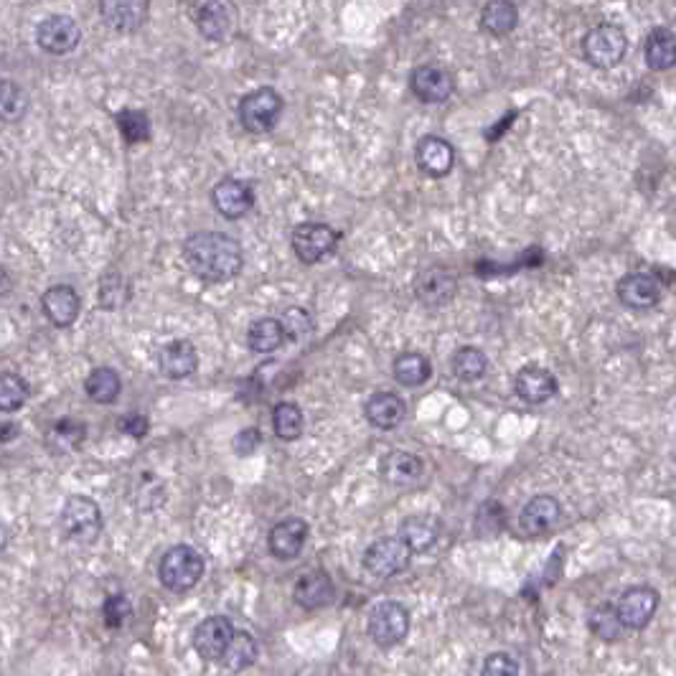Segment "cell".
Masks as SVG:
<instances>
[{
	"label": "cell",
	"mask_w": 676,
	"mask_h": 676,
	"mask_svg": "<svg viewBox=\"0 0 676 676\" xmlns=\"http://www.w3.org/2000/svg\"><path fill=\"white\" fill-rule=\"evenodd\" d=\"M613 608H616V616L623 628L643 631L654 621L656 608H659V593L651 585H636V588H628L618 598V603H613Z\"/></svg>",
	"instance_id": "9c48e42d"
},
{
	"label": "cell",
	"mask_w": 676,
	"mask_h": 676,
	"mask_svg": "<svg viewBox=\"0 0 676 676\" xmlns=\"http://www.w3.org/2000/svg\"><path fill=\"white\" fill-rule=\"evenodd\" d=\"M31 397L26 379L13 372L0 374V412H18Z\"/></svg>",
	"instance_id": "8d00e7d4"
},
{
	"label": "cell",
	"mask_w": 676,
	"mask_h": 676,
	"mask_svg": "<svg viewBox=\"0 0 676 676\" xmlns=\"http://www.w3.org/2000/svg\"><path fill=\"white\" fill-rule=\"evenodd\" d=\"M148 11L150 6L145 0H105L100 3L102 21L117 34H135L138 28H143Z\"/></svg>",
	"instance_id": "d4e9b609"
},
{
	"label": "cell",
	"mask_w": 676,
	"mask_h": 676,
	"mask_svg": "<svg viewBox=\"0 0 676 676\" xmlns=\"http://www.w3.org/2000/svg\"><path fill=\"white\" fill-rule=\"evenodd\" d=\"M130 616H133V605H130V600L120 593L110 595V598L105 600V605H102V618H105V626L112 628V631L125 626V623L130 621Z\"/></svg>",
	"instance_id": "b9f144b4"
},
{
	"label": "cell",
	"mask_w": 676,
	"mask_h": 676,
	"mask_svg": "<svg viewBox=\"0 0 676 676\" xmlns=\"http://www.w3.org/2000/svg\"><path fill=\"white\" fill-rule=\"evenodd\" d=\"M11 288V275L6 272V267H0V295H6Z\"/></svg>",
	"instance_id": "7dc6e473"
},
{
	"label": "cell",
	"mask_w": 676,
	"mask_h": 676,
	"mask_svg": "<svg viewBox=\"0 0 676 676\" xmlns=\"http://www.w3.org/2000/svg\"><path fill=\"white\" fill-rule=\"evenodd\" d=\"M285 110V100L278 89L272 87H257L239 100L237 117L242 122V128L252 135L270 133L280 122Z\"/></svg>",
	"instance_id": "277c9868"
},
{
	"label": "cell",
	"mask_w": 676,
	"mask_h": 676,
	"mask_svg": "<svg viewBox=\"0 0 676 676\" xmlns=\"http://www.w3.org/2000/svg\"><path fill=\"white\" fill-rule=\"evenodd\" d=\"M211 204L224 219H242L247 217L255 206V191L242 178H222L211 189Z\"/></svg>",
	"instance_id": "9a60e30c"
},
{
	"label": "cell",
	"mask_w": 676,
	"mask_h": 676,
	"mask_svg": "<svg viewBox=\"0 0 676 676\" xmlns=\"http://www.w3.org/2000/svg\"><path fill=\"white\" fill-rule=\"evenodd\" d=\"M183 262L201 283L222 285L242 272L244 255L237 239L229 234L196 232L183 242Z\"/></svg>",
	"instance_id": "6da1fadb"
},
{
	"label": "cell",
	"mask_w": 676,
	"mask_h": 676,
	"mask_svg": "<svg viewBox=\"0 0 676 676\" xmlns=\"http://www.w3.org/2000/svg\"><path fill=\"white\" fill-rule=\"evenodd\" d=\"M455 293H458V275L450 267L430 265L415 280V295L427 308H445Z\"/></svg>",
	"instance_id": "8fae6325"
},
{
	"label": "cell",
	"mask_w": 676,
	"mask_h": 676,
	"mask_svg": "<svg viewBox=\"0 0 676 676\" xmlns=\"http://www.w3.org/2000/svg\"><path fill=\"white\" fill-rule=\"evenodd\" d=\"M336 598V585L328 577V572L323 570H308L295 580L293 588V600L305 610H318L326 608Z\"/></svg>",
	"instance_id": "7402d4cb"
},
{
	"label": "cell",
	"mask_w": 676,
	"mask_h": 676,
	"mask_svg": "<svg viewBox=\"0 0 676 676\" xmlns=\"http://www.w3.org/2000/svg\"><path fill=\"white\" fill-rule=\"evenodd\" d=\"M257 656H260V646H257L255 636L247 631H234L232 641H229V646L224 649L222 659L219 661H222V666L227 671L239 674V671L250 669L257 661Z\"/></svg>",
	"instance_id": "1f68e13d"
},
{
	"label": "cell",
	"mask_w": 676,
	"mask_h": 676,
	"mask_svg": "<svg viewBox=\"0 0 676 676\" xmlns=\"http://www.w3.org/2000/svg\"><path fill=\"white\" fill-rule=\"evenodd\" d=\"M582 59L595 69H613L623 61L628 51L626 31L616 23H600L590 28L580 41Z\"/></svg>",
	"instance_id": "5b68a950"
},
{
	"label": "cell",
	"mask_w": 676,
	"mask_h": 676,
	"mask_svg": "<svg viewBox=\"0 0 676 676\" xmlns=\"http://www.w3.org/2000/svg\"><path fill=\"white\" fill-rule=\"evenodd\" d=\"M41 308L56 328H69L79 318L82 300H79L77 290L69 285H54L41 295Z\"/></svg>",
	"instance_id": "484cf974"
},
{
	"label": "cell",
	"mask_w": 676,
	"mask_h": 676,
	"mask_svg": "<svg viewBox=\"0 0 676 676\" xmlns=\"http://www.w3.org/2000/svg\"><path fill=\"white\" fill-rule=\"evenodd\" d=\"M285 344V331L280 318L262 316L257 321H252V326L247 328V346L255 354H272Z\"/></svg>",
	"instance_id": "4dcf8cb0"
},
{
	"label": "cell",
	"mask_w": 676,
	"mask_h": 676,
	"mask_svg": "<svg viewBox=\"0 0 676 676\" xmlns=\"http://www.w3.org/2000/svg\"><path fill=\"white\" fill-rule=\"evenodd\" d=\"M562 504L549 494L532 496L519 514V529L527 537H542L560 524Z\"/></svg>",
	"instance_id": "ac0fdd59"
},
{
	"label": "cell",
	"mask_w": 676,
	"mask_h": 676,
	"mask_svg": "<svg viewBox=\"0 0 676 676\" xmlns=\"http://www.w3.org/2000/svg\"><path fill=\"white\" fill-rule=\"evenodd\" d=\"M488 369V356L476 346H460L453 356H450V372L460 379V382H478Z\"/></svg>",
	"instance_id": "836d02e7"
},
{
	"label": "cell",
	"mask_w": 676,
	"mask_h": 676,
	"mask_svg": "<svg viewBox=\"0 0 676 676\" xmlns=\"http://www.w3.org/2000/svg\"><path fill=\"white\" fill-rule=\"evenodd\" d=\"M117 128L122 138L130 145L148 143L150 140V120L143 110H122L117 112Z\"/></svg>",
	"instance_id": "ab89813d"
},
{
	"label": "cell",
	"mask_w": 676,
	"mask_h": 676,
	"mask_svg": "<svg viewBox=\"0 0 676 676\" xmlns=\"http://www.w3.org/2000/svg\"><path fill=\"white\" fill-rule=\"evenodd\" d=\"M410 92L425 105H445L455 92V79L448 69L438 64H422L412 69Z\"/></svg>",
	"instance_id": "30bf717a"
},
{
	"label": "cell",
	"mask_w": 676,
	"mask_h": 676,
	"mask_svg": "<svg viewBox=\"0 0 676 676\" xmlns=\"http://www.w3.org/2000/svg\"><path fill=\"white\" fill-rule=\"evenodd\" d=\"M308 534H311L308 521L300 519V516H288V519H280L270 529V534H267V549H270L272 557H278L283 562L295 560L303 552Z\"/></svg>",
	"instance_id": "e0dca14e"
},
{
	"label": "cell",
	"mask_w": 676,
	"mask_h": 676,
	"mask_svg": "<svg viewBox=\"0 0 676 676\" xmlns=\"http://www.w3.org/2000/svg\"><path fill=\"white\" fill-rule=\"evenodd\" d=\"M102 511L95 499L89 496H69L61 506L59 514V532L67 542L77 547H89L95 544L102 534Z\"/></svg>",
	"instance_id": "7a4b0ae2"
},
{
	"label": "cell",
	"mask_w": 676,
	"mask_h": 676,
	"mask_svg": "<svg viewBox=\"0 0 676 676\" xmlns=\"http://www.w3.org/2000/svg\"><path fill=\"white\" fill-rule=\"evenodd\" d=\"M415 163L425 176L445 178L455 166V150L440 135H422L415 145Z\"/></svg>",
	"instance_id": "d6986e66"
},
{
	"label": "cell",
	"mask_w": 676,
	"mask_h": 676,
	"mask_svg": "<svg viewBox=\"0 0 676 676\" xmlns=\"http://www.w3.org/2000/svg\"><path fill=\"white\" fill-rule=\"evenodd\" d=\"M394 382L407 389H420L433 377V364L420 351H405L399 354L392 364Z\"/></svg>",
	"instance_id": "83f0119b"
},
{
	"label": "cell",
	"mask_w": 676,
	"mask_h": 676,
	"mask_svg": "<svg viewBox=\"0 0 676 676\" xmlns=\"http://www.w3.org/2000/svg\"><path fill=\"white\" fill-rule=\"evenodd\" d=\"M643 59L654 72H669L676 64V39L671 28H654L643 44Z\"/></svg>",
	"instance_id": "f1b7e54d"
},
{
	"label": "cell",
	"mask_w": 676,
	"mask_h": 676,
	"mask_svg": "<svg viewBox=\"0 0 676 676\" xmlns=\"http://www.w3.org/2000/svg\"><path fill=\"white\" fill-rule=\"evenodd\" d=\"M305 417L295 402H278L272 407V430L280 440H298L303 435Z\"/></svg>",
	"instance_id": "e575fe53"
},
{
	"label": "cell",
	"mask_w": 676,
	"mask_h": 676,
	"mask_svg": "<svg viewBox=\"0 0 676 676\" xmlns=\"http://www.w3.org/2000/svg\"><path fill=\"white\" fill-rule=\"evenodd\" d=\"M28 95L21 84L11 79H0V120L3 122H21L28 112Z\"/></svg>",
	"instance_id": "d590c367"
},
{
	"label": "cell",
	"mask_w": 676,
	"mask_h": 676,
	"mask_svg": "<svg viewBox=\"0 0 676 676\" xmlns=\"http://www.w3.org/2000/svg\"><path fill=\"white\" fill-rule=\"evenodd\" d=\"M366 631L379 649H394L410 633V610L399 600H382L369 613Z\"/></svg>",
	"instance_id": "8992f818"
},
{
	"label": "cell",
	"mask_w": 676,
	"mask_h": 676,
	"mask_svg": "<svg viewBox=\"0 0 676 676\" xmlns=\"http://www.w3.org/2000/svg\"><path fill=\"white\" fill-rule=\"evenodd\" d=\"M120 430L125 435H133V438H143V435H148L150 430V422L145 415H128V417H120Z\"/></svg>",
	"instance_id": "bcb514c9"
},
{
	"label": "cell",
	"mask_w": 676,
	"mask_h": 676,
	"mask_svg": "<svg viewBox=\"0 0 676 676\" xmlns=\"http://www.w3.org/2000/svg\"><path fill=\"white\" fill-rule=\"evenodd\" d=\"M84 389H87L89 399L97 402V405H112L122 392V379L110 366H100V369L89 374Z\"/></svg>",
	"instance_id": "d6a6232c"
},
{
	"label": "cell",
	"mask_w": 676,
	"mask_h": 676,
	"mask_svg": "<svg viewBox=\"0 0 676 676\" xmlns=\"http://www.w3.org/2000/svg\"><path fill=\"white\" fill-rule=\"evenodd\" d=\"M84 438H87V427H84V422L69 420V417L56 420L49 433V443L59 450H79L82 448Z\"/></svg>",
	"instance_id": "f35d334b"
},
{
	"label": "cell",
	"mask_w": 676,
	"mask_h": 676,
	"mask_svg": "<svg viewBox=\"0 0 676 676\" xmlns=\"http://www.w3.org/2000/svg\"><path fill=\"white\" fill-rule=\"evenodd\" d=\"M280 323H283L285 338H293V341H300V338H305L313 331L311 316L303 308H288L283 318H280Z\"/></svg>",
	"instance_id": "ee69618b"
},
{
	"label": "cell",
	"mask_w": 676,
	"mask_h": 676,
	"mask_svg": "<svg viewBox=\"0 0 676 676\" xmlns=\"http://www.w3.org/2000/svg\"><path fill=\"white\" fill-rule=\"evenodd\" d=\"M199 366V351L189 338H173L158 351V369L168 379H186Z\"/></svg>",
	"instance_id": "cb8c5ba5"
},
{
	"label": "cell",
	"mask_w": 676,
	"mask_h": 676,
	"mask_svg": "<svg viewBox=\"0 0 676 676\" xmlns=\"http://www.w3.org/2000/svg\"><path fill=\"white\" fill-rule=\"evenodd\" d=\"M6 547H8V529H6V524L0 521V555L6 552Z\"/></svg>",
	"instance_id": "c3c4849f"
},
{
	"label": "cell",
	"mask_w": 676,
	"mask_h": 676,
	"mask_svg": "<svg viewBox=\"0 0 676 676\" xmlns=\"http://www.w3.org/2000/svg\"><path fill=\"white\" fill-rule=\"evenodd\" d=\"M364 415L369 425L387 433V430L402 425V420L407 417V405L405 399L394 392H374L372 397L366 399Z\"/></svg>",
	"instance_id": "4316f807"
},
{
	"label": "cell",
	"mask_w": 676,
	"mask_h": 676,
	"mask_svg": "<svg viewBox=\"0 0 676 676\" xmlns=\"http://www.w3.org/2000/svg\"><path fill=\"white\" fill-rule=\"evenodd\" d=\"M130 298V285L128 280L122 278L120 272H107L100 283V308L105 311H117L122 305L128 303Z\"/></svg>",
	"instance_id": "60d3db41"
},
{
	"label": "cell",
	"mask_w": 676,
	"mask_h": 676,
	"mask_svg": "<svg viewBox=\"0 0 676 676\" xmlns=\"http://www.w3.org/2000/svg\"><path fill=\"white\" fill-rule=\"evenodd\" d=\"M514 392L524 405L539 407L544 405V402H549L552 397H557L560 382H557L555 374L549 372V369H544V366L527 364L516 372Z\"/></svg>",
	"instance_id": "7c38bea8"
},
{
	"label": "cell",
	"mask_w": 676,
	"mask_h": 676,
	"mask_svg": "<svg viewBox=\"0 0 676 676\" xmlns=\"http://www.w3.org/2000/svg\"><path fill=\"white\" fill-rule=\"evenodd\" d=\"M191 16H194L196 28L206 41H219L227 39L234 28V11L227 3H219V0H206V3H191Z\"/></svg>",
	"instance_id": "ffe728a7"
},
{
	"label": "cell",
	"mask_w": 676,
	"mask_h": 676,
	"mask_svg": "<svg viewBox=\"0 0 676 676\" xmlns=\"http://www.w3.org/2000/svg\"><path fill=\"white\" fill-rule=\"evenodd\" d=\"M338 232L326 222H300L290 232V247L293 255L303 265H318L328 255L336 252Z\"/></svg>",
	"instance_id": "ba28073f"
},
{
	"label": "cell",
	"mask_w": 676,
	"mask_h": 676,
	"mask_svg": "<svg viewBox=\"0 0 676 676\" xmlns=\"http://www.w3.org/2000/svg\"><path fill=\"white\" fill-rule=\"evenodd\" d=\"M588 626L590 631H593V636L603 638V641H618V638L623 636V631H626V628L621 626V621H618L613 603L598 605V608L590 613Z\"/></svg>",
	"instance_id": "74e56055"
},
{
	"label": "cell",
	"mask_w": 676,
	"mask_h": 676,
	"mask_svg": "<svg viewBox=\"0 0 676 676\" xmlns=\"http://www.w3.org/2000/svg\"><path fill=\"white\" fill-rule=\"evenodd\" d=\"M79 41H82V28L69 16H59V13L46 16L36 26V44L54 56L69 54V51L77 49Z\"/></svg>",
	"instance_id": "5bb4252c"
},
{
	"label": "cell",
	"mask_w": 676,
	"mask_h": 676,
	"mask_svg": "<svg viewBox=\"0 0 676 676\" xmlns=\"http://www.w3.org/2000/svg\"><path fill=\"white\" fill-rule=\"evenodd\" d=\"M440 529H443V524H440L438 516L415 514L407 516V519L399 524L397 537L407 544V549H410L412 555H427V552L438 544Z\"/></svg>",
	"instance_id": "603a6c76"
},
{
	"label": "cell",
	"mask_w": 676,
	"mask_h": 676,
	"mask_svg": "<svg viewBox=\"0 0 676 676\" xmlns=\"http://www.w3.org/2000/svg\"><path fill=\"white\" fill-rule=\"evenodd\" d=\"M519 23V8L511 0H491L481 8V28L488 36H509Z\"/></svg>",
	"instance_id": "f546056e"
},
{
	"label": "cell",
	"mask_w": 676,
	"mask_h": 676,
	"mask_svg": "<svg viewBox=\"0 0 676 676\" xmlns=\"http://www.w3.org/2000/svg\"><path fill=\"white\" fill-rule=\"evenodd\" d=\"M379 471H382V478L389 486L410 488L425 476V460L415 453H407V450H389L379 460Z\"/></svg>",
	"instance_id": "44dd1931"
},
{
	"label": "cell",
	"mask_w": 676,
	"mask_h": 676,
	"mask_svg": "<svg viewBox=\"0 0 676 676\" xmlns=\"http://www.w3.org/2000/svg\"><path fill=\"white\" fill-rule=\"evenodd\" d=\"M204 557L199 555V549H194L191 544H176L161 557V565H158V577H161V585L171 593H189L191 588L199 585V580L204 577Z\"/></svg>",
	"instance_id": "3957f363"
},
{
	"label": "cell",
	"mask_w": 676,
	"mask_h": 676,
	"mask_svg": "<svg viewBox=\"0 0 676 676\" xmlns=\"http://www.w3.org/2000/svg\"><path fill=\"white\" fill-rule=\"evenodd\" d=\"M260 443H262L260 430H257V427H247V430H242V433L234 435L232 448L237 455H252Z\"/></svg>",
	"instance_id": "f6af8a7d"
},
{
	"label": "cell",
	"mask_w": 676,
	"mask_h": 676,
	"mask_svg": "<svg viewBox=\"0 0 676 676\" xmlns=\"http://www.w3.org/2000/svg\"><path fill=\"white\" fill-rule=\"evenodd\" d=\"M412 552L399 537H379L366 547L361 565L374 580H392L410 567Z\"/></svg>",
	"instance_id": "52a82bcc"
},
{
	"label": "cell",
	"mask_w": 676,
	"mask_h": 676,
	"mask_svg": "<svg viewBox=\"0 0 676 676\" xmlns=\"http://www.w3.org/2000/svg\"><path fill=\"white\" fill-rule=\"evenodd\" d=\"M234 623L232 618L227 616H209L194 628V636H191V643H194V651L201 656L204 661H219L222 659L224 649L229 646L234 636Z\"/></svg>",
	"instance_id": "2e32d148"
},
{
	"label": "cell",
	"mask_w": 676,
	"mask_h": 676,
	"mask_svg": "<svg viewBox=\"0 0 676 676\" xmlns=\"http://www.w3.org/2000/svg\"><path fill=\"white\" fill-rule=\"evenodd\" d=\"M519 671V659L514 654H509V651L488 654L481 666V676H519Z\"/></svg>",
	"instance_id": "7bdbcfd3"
},
{
	"label": "cell",
	"mask_w": 676,
	"mask_h": 676,
	"mask_svg": "<svg viewBox=\"0 0 676 676\" xmlns=\"http://www.w3.org/2000/svg\"><path fill=\"white\" fill-rule=\"evenodd\" d=\"M616 295L628 311H651L661 303V285L651 272H628L618 280Z\"/></svg>",
	"instance_id": "4fadbf2b"
}]
</instances>
